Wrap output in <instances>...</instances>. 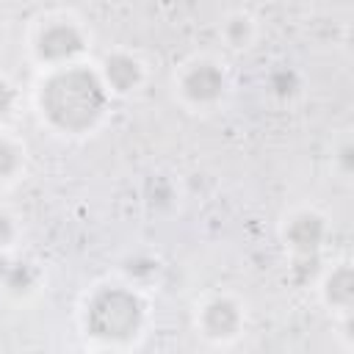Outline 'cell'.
I'll use <instances>...</instances> for the list:
<instances>
[{"label": "cell", "instance_id": "6da1fadb", "mask_svg": "<svg viewBox=\"0 0 354 354\" xmlns=\"http://www.w3.org/2000/svg\"><path fill=\"white\" fill-rule=\"evenodd\" d=\"M41 111L64 133H83L97 124L108 105V86L86 66H64L41 83Z\"/></svg>", "mask_w": 354, "mask_h": 354}, {"label": "cell", "instance_id": "7a4b0ae2", "mask_svg": "<svg viewBox=\"0 0 354 354\" xmlns=\"http://www.w3.org/2000/svg\"><path fill=\"white\" fill-rule=\"evenodd\" d=\"M144 307L138 296L127 288H102L88 301L86 326L91 335L105 340H127L138 332Z\"/></svg>", "mask_w": 354, "mask_h": 354}, {"label": "cell", "instance_id": "3957f363", "mask_svg": "<svg viewBox=\"0 0 354 354\" xmlns=\"http://www.w3.org/2000/svg\"><path fill=\"white\" fill-rule=\"evenodd\" d=\"M83 47H86V39L80 28L72 22H50L47 28H41L36 39V55L47 64L72 61Z\"/></svg>", "mask_w": 354, "mask_h": 354}, {"label": "cell", "instance_id": "277c9868", "mask_svg": "<svg viewBox=\"0 0 354 354\" xmlns=\"http://www.w3.org/2000/svg\"><path fill=\"white\" fill-rule=\"evenodd\" d=\"M224 72L213 64V61H199L194 66L185 69L183 80H180V88L183 94L196 102V105H207V102H216L221 94H224Z\"/></svg>", "mask_w": 354, "mask_h": 354}, {"label": "cell", "instance_id": "5b68a950", "mask_svg": "<svg viewBox=\"0 0 354 354\" xmlns=\"http://www.w3.org/2000/svg\"><path fill=\"white\" fill-rule=\"evenodd\" d=\"M326 241V221L318 213H296L285 227V243L293 249V254H310L318 252Z\"/></svg>", "mask_w": 354, "mask_h": 354}, {"label": "cell", "instance_id": "8992f818", "mask_svg": "<svg viewBox=\"0 0 354 354\" xmlns=\"http://www.w3.org/2000/svg\"><path fill=\"white\" fill-rule=\"evenodd\" d=\"M102 83L116 94H127L141 83V64L127 53H113L102 64Z\"/></svg>", "mask_w": 354, "mask_h": 354}, {"label": "cell", "instance_id": "52a82bcc", "mask_svg": "<svg viewBox=\"0 0 354 354\" xmlns=\"http://www.w3.org/2000/svg\"><path fill=\"white\" fill-rule=\"evenodd\" d=\"M202 329L210 337H232L241 329V310L232 299H213L202 310Z\"/></svg>", "mask_w": 354, "mask_h": 354}, {"label": "cell", "instance_id": "ba28073f", "mask_svg": "<svg viewBox=\"0 0 354 354\" xmlns=\"http://www.w3.org/2000/svg\"><path fill=\"white\" fill-rule=\"evenodd\" d=\"M326 301L335 307H351L354 301V271L351 266H337L326 279Z\"/></svg>", "mask_w": 354, "mask_h": 354}, {"label": "cell", "instance_id": "9c48e42d", "mask_svg": "<svg viewBox=\"0 0 354 354\" xmlns=\"http://www.w3.org/2000/svg\"><path fill=\"white\" fill-rule=\"evenodd\" d=\"M301 88V77L296 69L290 66H277L268 72V91L277 97V100H290L296 97Z\"/></svg>", "mask_w": 354, "mask_h": 354}, {"label": "cell", "instance_id": "30bf717a", "mask_svg": "<svg viewBox=\"0 0 354 354\" xmlns=\"http://www.w3.org/2000/svg\"><path fill=\"white\" fill-rule=\"evenodd\" d=\"M36 279H39V274H36V268L30 266V263H19V260H11V266H8V271H6V277L0 279L11 293H28L33 285H36Z\"/></svg>", "mask_w": 354, "mask_h": 354}, {"label": "cell", "instance_id": "8fae6325", "mask_svg": "<svg viewBox=\"0 0 354 354\" xmlns=\"http://www.w3.org/2000/svg\"><path fill=\"white\" fill-rule=\"evenodd\" d=\"M318 268H321L318 252H310V254H296L288 271H290V279H293L296 285H307V282H313V279H315Z\"/></svg>", "mask_w": 354, "mask_h": 354}, {"label": "cell", "instance_id": "7c38bea8", "mask_svg": "<svg viewBox=\"0 0 354 354\" xmlns=\"http://www.w3.org/2000/svg\"><path fill=\"white\" fill-rule=\"evenodd\" d=\"M224 36H227V41H230L232 47H243V44L249 41V36H252V22H249V17H243V14L230 17V19L224 22Z\"/></svg>", "mask_w": 354, "mask_h": 354}, {"label": "cell", "instance_id": "4fadbf2b", "mask_svg": "<svg viewBox=\"0 0 354 354\" xmlns=\"http://www.w3.org/2000/svg\"><path fill=\"white\" fill-rule=\"evenodd\" d=\"M147 199H149V205H155V207H169L171 199H174L171 183H169L166 177H152V180L147 183Z\"/></svg>", "mask_w": 354, "mask_h": 354}, {"label": "cell", "instance_id": "5bb4252c", "mask_svg": "<svg viewBox=\"0 0 354 354\" xmlns=\"http://www.w3.org/2000/svg\"><path fill=\"white\" fill-rule=\"evenodd\" d=\"M17 169H19V149L11 141L0 138V180L11 177Z\"/></svg>", "mask_w": 354, "mask_h": 354}, {"label": "cell", "instance_id": "9a60e30c", "mask_svg": "<svg viewBox=\"0 0 354 354\" xmlns=\"http://www.w3.org/2000/svg\"><path fill=\"white\" fill-rule=\"evenodd\" d=\"M124 268H127V274L136 277V279H149V277L158 271V263H155L152 257H147V254H138V257H130Z\"/></svg>", "mask_w": 354, "mask_h": 354}, {"label": "cell", "instance_id": "2e32d148", "mask_svg": "<svg viewBox=\"0 0 354 354\" xmlns=\"http://www.w3.org/2000/svg\"><path fill=\"white\" fill-rule=\"evenodd\" d=\"M14 102H17L14 88H11L6 80H0V119H6V116L14 111Z\"/></svg>", "mask_w": 354, "mask_h": 354}, {"label": "cell", "instance_id": "e0dca14e", "mask_svg": "<svg viewBox=\"0 0 354 354\" xmlns=\"http://www.w3.org/2000/svg\"><path fill=\"white\" fill-rule=\"evenodd\" d=\"M11 241H14V221L6 213H0V246H6Z\"/></svg>", "mask_w": 354, "mask_h": 354}, {"label": "cell", "instance_id": "ac0fdd59", "mask_svg": "<svg viewBox=\"0 0 354 354\" xmlns=\"http://www.w3.org/2000/svg\"><path fill=\"white\" fill-rule=\"evenodd\" d=\"M337 160H340V169L348 174V171H351V144H343V147L337 149Z\"/></svg>", "mask_w": 354, "mask_h": 354}, {"label": "cell", "instance_id": "d6986e66", "mask_svg": "<svg viewBox=\"0 0 354 354\" xmlns=\"http://www.w3.org/2000/svg\"><path fill=\"white\" fill-rule=\"evenodd\" d=\"M8 266H11V260H8V257H0V279L6 277V271H8Z\"/></svg>", "mask_w": 354, "mask_h": 354}]
</instances>
